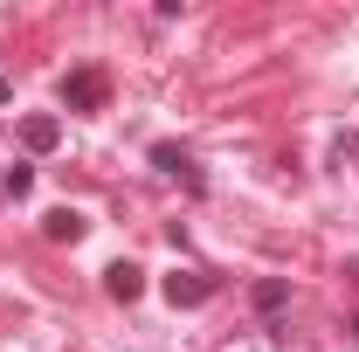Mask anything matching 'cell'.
Returning <instances> with one entry per match:
<instances>
[{"label": "cell", "instance_id": "277c9868", "mask_svg": "<svg viewBox=\"0 0 359 352\" xmlns=\"http://www.w3.org/2000/svg\"><path fill=\"white\" fill-rule=\"evenodd\" d=\"M83 228H90V221L76 215V208H55V215H42V235H48V242H83Z\"/></svg>", "mask_w": 359, "mask_h": 352}, {"label": "cell", "instance_id": "9c48e42d", "mask_svg": "<svg viewBox=\"0 0 359 352\" xmlns=\"http://www.w3.org/2000/svg\"><path fill=\"white\" fill-rule=\"evenodd\" d=\"M7 97H14V83H7V76H0V104H7Z\"/></svg>", "mask_w": 359, "mask_h": 352}, {"label": "cell", "instance_id": "52a82bcc", "mask_svg": "<svg viewBox=\"0 0 359 352\" xmlns=\"http://www.w3.org/2000/svg\"><path fill=\"white\" fill-rule=\"evenodd\" d=\"M283 297H290V290H283L276 276H269V283H256V311H263V318H276V311H283Z\"/></svg>", "mask_w": 359, "mask_h": 352}, {"label": "cell", "instance_id": "3957f363", "mask_svg": "<svg viewBox=\"0 0 359 352\" xmlns=\"http://www.w3.org/2000/svg\"><path fill=\"white\" fill-rule=\"evenodd\" d=\"M104 290H111L118 304H132V297H145V269L138 263H111L104 269Z\"/></svg>", "mask_w": 359, "mask_h": 352}, {"label": "cell", "instance_id": "6da1fadb", "mask_svg": "<svg viewBox=\"0 0 359 352\" xmlns=\"http://www.w3.org/2000/svg\"><path fill=\"white\" fill-rule=\"evenodd\" d=\"M104 97H111L104 69H69V76H62V104H69V111H104Z\"/></svg>", "mask_w": 359, "mask_h": 352}, {"label": "cell", "instance_id": "5b68a950", "mask_svg": "<svg viewBox=\"0 0 359 352\" xmlns=\"http://www.w3.org/2000/svg\"><path fill=\"white\" fill-rule=\"evenodd\" d=\"M21 145H28V152H55V145H62V125H55V118H21Z\"/></svg>", "mask_w": 359, "mask_h": 352}, {"label": "cell", "instance_id": "7a4b0ae2", "mask_svg": "<svg viewBox=\"0 0 359 352\" xmlns=\"http://www.w3.org/2000/svg\"><path fill=\"white\" fill-rule=\"evenodd\" d=\"M208 297H215V276L208 269H173L166 276V304L173 311H194V304H208Z\"/></svg>", "mask_w": 359, "mask_h": 352}, {"label": "cell", "instance_id": "ba28073f", "mask_svg": "<svg viewBox=\"0 0 359 352\" xmlns=\"http://www.w3.org/2000/svg\"><path fill=\"white\" fill-rule=\"evenodd\" d=\"M7 194H14V201H21V194H35V166H28V159H14V166H7Z\"/></svg>", "mask_w": 359, "mask_h": 352}, {"label": "cell", "instance_id": "8992f818", "mask_svg": "<svg viewBox=\"0 0 359 352\" xmlns=\"http://www.w3.org/2000/svg\"><path fill=\"white\" fill-rule=\"evenodd\" d=\"M152 166H159V173H173V180H187V187H201V173H194V159H187L180 145H152Z\"/></svg>", "mask_w": 359, "mask_h": 352}]
</instances>
